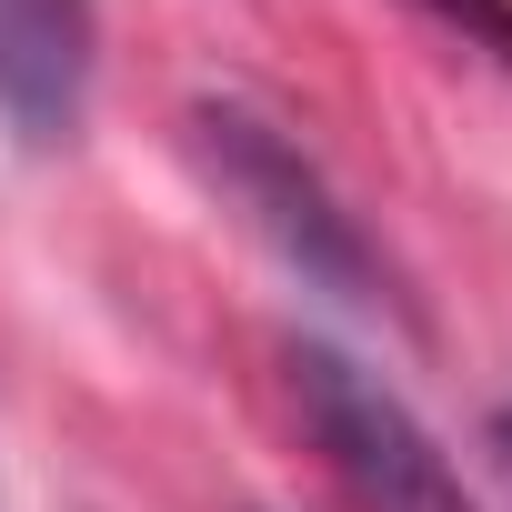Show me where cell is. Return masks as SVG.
Instances as JSON below:
<instances>
[{"mask_svg": "<svg viewBox=\"0 0 512 512\" xmlns=\"http://www.w3.org/2000/svg\"><path fill=\"white\" fill-rule=\"evenodd\" d=\"M191 161L211 171V191L262 231L282 262L312 282V292H342V302H392V272L382 251L362 241V221L332 201V181L302 161V141L282 121H262L251 101H201L191 111Z\"/></svg>", "mask_w": 512, "mask_h": 512, "instance_id": "1", "label": "cell"}, {"mask_svg": "<svg viewBox=\"0 0 512 512\" xmlns=\"http://www.w3.org/2000/svg\"><path fill=\"white\" fill-rule=\"evenodd\" d=\"M292 402H302V422H312V442H322V462H332V482H342L352 512H472L452 452L352 352L292 342Z\"/></svg>", "mask_w": 512, "mask_h": 512, "instance_id": "2", "label": "cell"}, {"mask_svg": "<svg viewBox=\"0 0 512 512\" xmlns=\"http://www.w3.org/2000/svg\"><path fill=\"white\" fill-rule=\"evenodd\" d=\"M91 71V0H0V111L21 131H61Z\"/></svg>", "mask_w": 512, "mask_h": 512, "instance_id": "3", "label": "cell"}, {"mask_svg": "<svg viewBox=\"0 0 512 512\" xmlns=\"http://www.w3.org/2000/svg\"><path fill=\"white\" fill-rule=\"evenodd\" d=\"M432 11H442L452 31H472V41H492V51L512 61V0H432Z\"/></svg>", "mask_w": 512, "mask_h": 512, "instance_id": "4", "label": "cell"}, {"mask_svg": "<svg viewBox=\"0 0 512 512\" xmlns=\"http://www.w3.org/2000/svg\"><path fill=\"white\" fill-rule=\"evenodd\" d=\"M492 452H502V472H512V412H502V422H492Z\"/></svg>", "mask_w": 512, "mask_h": 512, "instance_id": "5", "label": "cell"}]
</instances>
